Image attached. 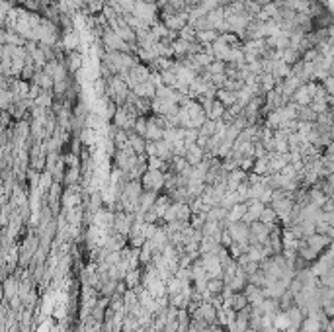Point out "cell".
<instances>
[{
  "label": "cell",
  "instance_id": "277c9868",
  "mask_svg": "<svg viewBox=\"0 0 334 332\" xmlns=\"http://www.w3.org/2000/svg\"><path fill=\"white\" fill-rule=\"evenodd\" d=\"M131 92L135 94V96H139V98H145V100H153L155 98V92H157V88L153 86L149 80L147 82H139V84H135V86L131 88Z\"/></svg>",
  "mask_w": 334,
  "mask_h": 332
},
{
  "label": "cell",
  "instance_id": "7a4b0ae2",
  "mask_svg": "<svg viewBox=\"0 0 334 332\" xmlns=\"http://www.w3.org/2000/svg\"><path fill=\"white\" fill-rule=\"evenodd\" d=\"M143 184L149 190H157V188H160L164 184V176H162L160 170H147L145 176H143Z\"/></svg>",
  "mask_w": 334,
  "mask_h": 332
},
{
  "label": "cell",
  "instance_id": "8992f818",
  "mask_svg": "<svg viewBox=\"0 0 334 332\" xmlns=\"http://www.w3.org/2000/svg\"><path fill=\"white\" fill-rule=\"evenodd\" d=\"M217 37H219V34H217L215 30H203V32H195V39H197L201 45H205V43H213Z\"/></svg>",
  "mask_w": 334,
  "mask_h": 332
},
{
  "label": "cell",
  "instance_id": "ba28073f",
  "mask_svg": "<svg viewBox=\"0 0 334 332\" xmlns=\"http://www.w3.org/2000/svg\"><path fill=\"white\" fill-rule=\"evenodd\" d=\"M76 45H78V35L70 32V34L65 37V47H67V49H74Z\"/></svg>",
  "mask_w": 334,
  "mask_h": 332
},
{
  "label": "cell",
  "instance_id": "5b68a950",
  "mask_svg": "<svg viewBox=\"0 0 334 332\" xmlns=\"http://www.w3.org/2000/svg\"><path fill=\"white\" fill-rule=\"evenodd\" d=\"M229 235H231V239H235V241H246V239H248V225H246L245 221H243V223H241V221H235V223H231Z\"/></svg>",
  "mask_w": 334,
  "mask_h": 332
},
{
  "label": "cell",
  "instance_id": "52a82bcc",
  "mask_svg": "<svg viewBox=\"0 0 334 332\" xmlns=\"http://www.w3.org/2000/svg\"><path fill=\"white\" fill-rule=\"evenodd\" d=\"M289 318H287V313H281V315H278V318H276V330H287L289 328Z\"/></svg>",
  "mask_w": 334,
  "mask_h": 332
},
{
  "label": "cell",
  "instance_id": "6da1fadb",
  "mask_svg": "<svg viewBox=\"0 0 334 332\" xmlns=\"http://www.w3.org/2000/svg\"><path fill=\"white\" fill-rule=\"evenodd\" d=\"M157 4L155 2H145V0H135V6L131 10V14L135 18H139L141 22H145L149 28L151 24L157 22Z\"/></svg>",
  "mask_w": 334,
  "mask_h": 332
},
{
  "label": "cell",
  "instance_id": "9c48e42d",
  "mask_svg": "<svg viewBox=\"0 0 334 332\" xmlns=\"http://www.w3.org/2000/svg\"><path fill=\"white\" fill-rule=\"evenodd\" d=\"M254 2H256V4H258L260 8H262V6H266V4H270L272 0H254Z\"/></svg>",
  "mask_w": 334,
  "mask_h": 332
},
{
  "label": "cell",
  "instance_id": "3957f363",
  "mask_svg": "<svg viewBox=\"0 0 334 332\" xmlns=\"http://www.w3.org/2000/svg\"><path fill=\"white\" fill-rule=\"evenodd\" d=\"M184 158H186V162L190 164V166H195V164H199L201 162V158H203V149L199 147V145H188L186 147V151H184Z\"/></svg>",
  "mask_w": 334,
  "mask_h": 332
}]
</instances>
